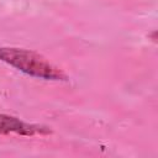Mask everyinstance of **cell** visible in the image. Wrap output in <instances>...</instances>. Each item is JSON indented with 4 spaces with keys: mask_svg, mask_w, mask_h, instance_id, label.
Returning a JSON list of instances; mask_svg holds the SVG:
<instances>
[{
    "mask_svg": "<svg viewBox=\"0 0 158 158\" xmlns=\"http://www.w3.org/2000/svg\"><path fill=\"white\" fill-rule=\"evenodd\" d=\"M10 132H15L25 136H32L35 133H48L49 130L40 125L26 123L14 116L0 114V133H10Z\"/></svg>",
    "mask_w": 158,
    "mask_h": 158,
    "instance_id": "7a4b0ae2",
    "label": "cell"
},
{
    "mask_svg": "<svg viewBox=\"0 0 158 158\" xmlns=\"http://www.w3.org/2000/svg\"><path fill=\"white\" fill-rule=\"evenodd\" d=\"M0 60L17 70L44 80H67V75L41 54L23 48L0 47Z\"/></svg>",
    "mask_w": 158,
    "mask_h": 158,
    "instance_id": "6da1fadb",
    "label": "cell"
}]
</instances>
